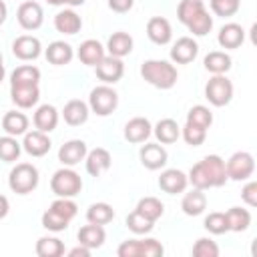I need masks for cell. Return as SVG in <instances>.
<instances>
[{
	"mask_svg": "<svg viewBox=\"0 0 257 257\" xmlns=\"http://www.w3.org/2000/svg\"><path fill=\"white\" fill-rule=\"evenodd\" d=\"M187 122H191L195 126H201V128H209L213 124V112L205 104H195L187 112Z\"/></svg>",
	"mask_w": 257,
	"mask_h": 257,
	"instance_id": "40",
	"label": "cell"
},
{
	"mask_svg": "<svg viewBox=\"0 0 257 257\" xmlns=\"http://www.w3.org/2000/svg\"><path fill=\"white\" fill-rule=\"evenodd\" d=\"M40 82V68L32 64H22L12 70L10 84H38Z\"/></svg>",
	"mask_w": 257,
	"mask_h": 257,
	"instance_id": "34",
	"label": "cell"
},
{
	"mask_svg": "<svg viewBox=\"0 0 257 257\" xmlns=\"http://www.w3.org/2000/svg\"><path fill=\"white\" fill-rule=\"evenodd\" d=\"M193 255L195 257H217L219 255V245L209 237H201L193 245Z\"/></svg>",
	"mask_w": 257,
	"mask_h": 257,
	"instance_id": "46",
	"label": "cell"
},
{
	"mask_svg": "<svg viewBox=\"0 0 257 257\" xmlns=\"http://www.w3.org/2000/svg\"><path fill=\"white\" fill-rule=\"evenodd\" d=\"M44 56H46V60H48L50 64H54V66H64V64H68V62L74 58V50H72V46H70L68 42H64V40H54V42H50L48 48L44 50Z\"/></svg>",
	"mask_w": 257,
	"mask_h": 257,
	"instance_id": "24",
	"label": "cell"
},
{
	"mask_svg": "<svg viewBox=\"0 0 257 257\" xmlns=\"http://www.w3.org/2000/svg\"><path fill=\"white\" fill-rule=\"evenodd\" d=\"M217 42H219L221 48L235 50V48H239L245 42V30L241 28V24L229 22V24L221 26V30L217 34Z\"/></svg>",
	"mask_w": 257,
	"mask_h": 257,
	"instance_id": "22",
	"label": "cell"
},
{
	"mask_svg": "<svg viewBox=\"0 0 257 257\" xmlns=\"http://www.w3.org/2000/svg\"><path fill=\"white\" fill-rule=\"evenodd\" d=\"M203 64H205V70H209L211 74H225L231 70V56L223 50H213L205 56Z\"/></svg>",
	"mask_w": 257,
	"mask_h": 257,
	"instance_id": "32",
	"label": "cell"
},
{
	"mask_svg": "<svg viewBox=\"0 0 257 257\" xmlns=\"http://www.w3.org/2000/svg\"><path fill=\"white\" fill-rule=\"evenodd\" d=\"M2 128L6 131V135L20 137L28 131V116L24 112H18V110H8L2 116Z\"/></svg>",
	"mask_w": 257,
	"mask_h": 257,
	"instance_id": "31",
	"label": "cell"
},
{
	"mask_svg": "<svg viewBox=\"0 0 257 257\" xmlns=\"http://www.w3.org/2000/svg\"><path fill=\"white\" fill-rule=\"evenodd\" d=\"M118 106V94L110 84L94 86L88 94V108L98 116H108Z\"/></svg>",
	"mask_w": 257,
	"mask_h": 257,
	"instance_id": "5",
	"label": "cell"
},
{
	"mask_svg": "<svg viewBox=\"0 0 257 257\" xmlns=\"http://www.w3.org/2000/svg\"><path fill=\"white\" fill-rule=\"evenodd\" d=\"M110 163H112V157L102 147H96V149L88 151L86 157H84V167H86V173L90 177H100L104 171L110 169Z\"/></svg>",
	"mask_w": 257,
	"mask_h": 257,
	"instance_id": "16",
	"label": "cell"
},
{
	"mask_svg": "<svg viewBox=\"0 0 257 257\" xmlns=\"http://www.w3.org/2000/svg\"><path fill=\"white\" fill-rule=\"evenodd\" d=\"M147 36H149L151 42H155V44H159V46L169 44L171 38H173V26H171V22H169L167 18H163V16H153V18H149V22H147Z\"/></svg>",
	"mask_w": 257,
	"mask_h": 257,
	"instance_id": "17",
	"label": "cell"
},
{
	"mask_svg": "<svg viewBox=\"0 0 257 257\" xmlns=\"http://www.w3.org/2000/svg\"><path fill=\"white\" fill-rule=\"evenodd\" d=\"M114 219V209L108 203H92L86 209V221L94 225H106Z\"/></svg>",
	"mask_w": 257,
	"mask_h": 257,
	"instance_id": "35",
	"label": "cell"
},
{
	"mask_svg": "<svg viewBox=\"0 0 257 257\" xmlns=\"http://www.w3.org/2000/svg\"><path fill=\"white\" fill-rule=\"evenodd\" d=\"M76 239H78V243H80V245H84V247H88V249L92 251V249L102 247V243L106 241V231H104V227H102V225L88 223V225H84V227H80V229H78Z\"/></svg>",
	"mask_w": 257,
	"mask_h": 257,
	"instance_id": "23",
	"label": "cell"
},
{
	"mask_svg": "<svg viewBox=\"0 0 257 257\" xmlns=\"http://www.w3.org/2000/svg\"><path fill=\"white\" fill-rule=\"evenodd\" d=\"M88 149H86V143L82 139H72V141H66L60 149H58V161L64 165V167H74L78 165L80 161H84Z\"/></svg>",
	"mask_w": 257,
	"mask_h": 257,
	"instance_id": "14",
	"label": "cell"
},
{
	"mask_svg": "<svg viewBox=\"0 0 257 257\" xmlns=\"http://www.w3.org/2000/svg\"><path fill=\"white\" fill-rule=\"evenodd\" d=\"M80 189H82V179L70 167H62L50 177V191L56 197L72 199V197H76L80 193Z\"/></svg>",
	"mask_w": 257,
	"mask_h": 257,
	"instance_id": "4",
	"label": "cell"
},
{
	"mask_svg": "<svg viewBox=\"0 0 257 257\" xmlns=\"http://www.w3.org/2000/svg\"><path fill=\"white\" fill-rule=\"evenodd\" d=\"M6 16H8V8H6V2L0 0V26L6 22Z\"/></svg>",
	"mask_w": 257,
	"mask_h": 257,
	"instance_id": "51",
	"label": "cell"
},
{
	"mask_svg": "<svg viewBox=\"0 0 257 257\" xmlns=\"http://www.w3.org/2000/svg\"><path fill=\"white\" fill-rule=\"evenodd\" d=\"M189 183L195 189L207 191V189H217L227 183V171H225V161L219 155H207L199 163H195L187 175Z\"/></svg>",
	"mask_w": 257,
	"mask_h": 257,
	"instance_id": "1",
	"label": "cell"
},
{
	"mask_svg": "<svg viewBox=\"0 0 257 257\" xmlns=\"http://www.w3.org/2000/svg\"><path fill=\"white\" fill-rule=\"evenodd\" d=\"M34 251L38 257H60L64 255V243L58 237H40Z\"/></svg>",
	"mask_w": 257,
	"mask_h": 257,
	"instance_id": "37",
	"label": "cell"
},
{
	"mask_svg": "<svg viewBox=\"0 0 257 257\" xmlns=\"http://www.w3.org/2000/svg\"><path fill=\"white\" fill-rule=\"evenodd\" d=\"M205 98L213 106H227L233 98V82L225 74H213L205 84Z\"/></svg>",
	"mask_w": 257,
	"mask_h": 257,
	"instance_id": "7",
	"label": "cell"
},
{
	"mask_svg": "<svg viewBox=\"0 0 257 257\" xmlns=\"http://www.w3.org/2000/svg\"><path fill=\"white\" fill-rule=\"evenodd\" d=\"M68 255H70V257H88V255H90V249L78 243L76 247H72V249L68 251Z\"/></svg>",
	"mask_w": 257,
	"mask_h": 257,
	"instance_id": "49",
	"label": "cell"
},
{
	"mask_svg": "<svg viewBox=\"0 0 257 257\" xmlns=\"http://www.w3.org/2000/svg\"><path fill=\"white\" fill-rule=\"evenodd\" d=\"M48 4H52V6H60V4H64V0H46Z\"/></svg>",
	"mask_w": 257,
	"mask_h": 257,
	"instance_id": "54",
	"label": "cell"
},
{
	"mask_svg": "<svg viewBox=\"0 0 257 257\" xmlns=\"http://www.w3.org/2000/svg\"><path fill=\"white\" fill-rule=\"evenodd\" d=\"M225 217L229 223V231H235V233L247 231L251 225V213L247 209H241V207H231L225 213Z\"/></svg>",
	"mask_w": 257,
	"mask_h": 257,
	"instance_id": "36",
	"label": "cell"
},
{
	"mask_svg": "<svg viewBox=\"0 0 257 257\" xmlns=\"http://www.w3.org/2000/svg\"><path fill=\"white\" fill-rule=\"evenodd\" d=\"M8 211H10V201H8V197L0 195V219H4L8 215Z\"/></svg>",
	"mask_w": 257,
	"mask_h": 257,
	"instance_id": "50",
	"label": "cell"
},
{
	"mask_svg": "<svg viewBox=\"0 0 257 257\" xmlns=\"http://www.w3.org/2000/svg\"><path fill=\"white\" fill-rule=\"evenodd\" d=\"M153 133H155V137H157V141H159L161 145H173V143H177L179 137H181V126H179L177 120H173V118H161V120L155 124Z\"/></svg>",
	"mask_w": 257,
	"mask_h": 257,
	"instance_id": "30",
	"label": "cell"
},
{
	"mask_svg": "<svg viewBox=\"0 0 257 257\" xmlns=\"http://www.w3.org/2000/svg\"><path fill=\"white\" fill-rule=\"evenodd\" d=\"M141 76L155 88H161V90H169L177 84V78H179V72L175 68V64L167 62V60H157V58H151V60H145L141 64Z\"/></svg>",
	"mask_w": 257,
	"mask_h": 257,
	"instance_id": "2",
	"label": "cell"
},
{
	"mask_svg": "<svg viewBox=\"0 0 257 257\" xmlns=\"http://www.w3.org/2000/svg\"><path fill=\"white\" fill-rule=\"evenodd\" d=\"M181 137L185 139L187 145L199 147V145H203L205 139H207V128H201V126H195V124H191V122H185V126L181 128Z\"/></svg>",
	"mask_w": 257,
	"mask_h": 257,
	"instance_id": "43",
	"label": "cell"
},
{
	"mask_svg": "<svg viewBox=\"0 0 257 257\" xmlns=\"http://www.w3.org/2000/svg\"><path fill=\"white\" fill-rule=\"evenodd\" d=\"M163 253H165L163 243L153 239V237H149V239H126L116 249L118 257H159Z\"/></svg>",
	"mask_w": 257,
	"mask_h": 257,
	"instance_id": "6",
	"label": "cell"
},
{
	"mask_svg": "<svg viewBox=\"0 0 257 257\" xmlns=\"http://www.w3.org/2000/svg\"><path fill=\"white\" fill-rule=\"evenodd\" d=\"M88 114H90V108H88V104H86L84 100H80V98L68 100V102L64 104V108H62V118H64V122L70 124V126H80V124H84V122L88 120Z\"/></svg>",
	"mask_w": 257,
	"mask_h": 257,
	"instance_id": "21",
	"label": "cell"
},
{
	"mask_svg": "<svg viewBox=\"0 0 257 257\" xmlns=\"http://www.w3.org/2000/svg\"><path fill=\"white\" fill-rule=\"evenodd\" d=\"M4 74H6V68H4V58H2V54H0V82L4 80Z\"/></svg>",
	"mask_w": 257,
	"mask_h": 257,
	"instance_id": "53",
	"label": "cell"
},
{
	"mask_svg": "<svg viewBox=\"0 0 257 257\" xmlns=\"http://www.w3.org/2000/svg\"><path fill=\"white\" fill-rule=\"evenodd\" d=\"M151 135H153V126H151V120L145 116H135L124 124V139L128 143H135V145L147 143Z\"/></svg>",
	"mask_w": 257,
	"mask_h": 257,
	"instance_id": "19",
	"label": "cell"
},
{
	"mask_svg": "<svg viewBox=\"0 0 257 257\" xmlns=\"http://www.w3.org/2000/svg\"><path fill=\"white\" fill-rule=\"evenodd\" d=\"M54 28H56V32H60V34H76V32H80V28H82V18H80L72 8L60 10V12L54 16Z\"/></svg>",
	"mask_w": 257,
	"mask_h": 257,
	"instance_id": "28",
	"label": "cell"
},
{
	"mask_svg": "<svg viewBox=\"0 0 257 257\" xmlns=\"http://www.w3.org/2000/svg\"><path fill=\"white\" fill-rule=\"evenodd\" d=\"M68 219H64L62 215H58V213H54L52 209H46L44 213H42V227L44 229H48V231H52V233H58V231H64L66 227H68Z\"/></svg>",
	"mask_w": 257,
	"mask_h": 257,
	"instance_id": "44",
	"label": "cell"
},
{
	"mask_svg": "<svg viewBox=\"0 0 257 257\" xmlns=\"http://www.w3.org/2000/svg\"><path fill=\"white\" fill-rule=\"evenodd\" d=\"M181 209L189 217H197V215L205 213V209H207V195L201 189H195L193 187V191H189V193L183 195Z\"/></svg>",
	"mask_w": 257,
	"mask_h": 257,
	"instance_id": "29",
	"label": "cell"
},
{
	"mask_svg": "<svg viewBox=\"0 0 257 257\" xmlns=\"http://www.w3.org/2000/svg\"><path fill=\"white\" fill-rule=\"evenodd\" d=\"M135 211H139L141 215H145V217L151 219V221H157V219L163 217V213H165V205H163L157 197H143V199H139Z\"/></svg>",
	"mask_w": 257,
	"mask_h": 257,
	"instance_id": "38",
	"label": "cell"
},
{
	"mask_svg": "<svg viewBox=\"0 0 257 257\" xmlns=\"http://www.w3.org/2000/svg\"><path fill=\"white\" fill-rule=\"evenodd\" d=\"M139 157H141V163L145 169L149 171H159L167 165L169 161V155H167V149L159 143H145L139 151Z\"/></svg>",
	"mask_w": 257,
	"mask_h": 257,
	"instance_id": "11",
	"label": "cell"
},
{
	"mask_svg": "<svg viewBox=\"0 0 257 257\" xmlns=\"http://www.w3.org/2000/svg\"><path fill=\"white\" fill-rule=\"evenodd\" d=\"M32 122L36 126V131H42V133H52L58 124V110L52 106V104H40L32 116Z\"/></svg>",
	"mask_w": 257,
	"mask_h": 257,
	"instance_id": "27",
	"label": "cell"
},
{
	"mask_svg": "<svg viewBox=\"0 0 257 257\" xmlns=\"http://www.w3.org/2000/svg\"><path fill=\"white\" fill-rule=\"evenodd\" d=\"M16 20L24 30H38L44 22V10L38 2L34 0H26L18 6L16 12Z\"/></svg>",
	"mask_w": 257,
	"mask_h": 257,
	"instance_id": "9",
	"label": "cell"
},
{
	"mask_svg": "<svg viewBox=\"0 0 257 257\" xmlns=\"http://www.w3.org/2000/svg\"><path fill=\"white\" fill-rule=\"evenodd\" d=\"M10 98L18 108H32L40 100L38 84H10Z\"/></svg>",
	"mask_w": 257,
	"mask_h": 257,
	"instance_id": "13",
	"label": "cell"
},
{
	"mask_svg": "<svg viewBox=\"0 0 257 257\" xmlns=\"http://www.w3.org/2000/svg\"><path fill=\"white\" fill-rule=\"evenodd\" d=\"M171 60L175 62V64H189V62H193L195 58H197V54H199V44L191 38V36H183V38H179L173 46H171Z\"/></svg>",
	"mask_w": 257,
	"mask_h": 257,
	"instance_id": "15",
	"label": "cell"
},
{
	"mask_svg": "<svg viewBox=\"0 0 257 257\" xmlns=\"http://www.w3.org/2000/svg\"><path fill=\"white\" fill-rule=\"evenodd\" d=\"M38 169L32 163H18L8 175V187L16 195H28L38 187Z\"/></svg>",
	"mask_w": 257,
	"mask_h": 257,
	"instance_id": "3",
	"label": "cell"
},
{
	"mask_svg": "<svg viewBox=\"0 0 257 257\" xmlns=\"http://www.w3.org/2000/svg\"><path fill=\"white\" fill-rule=\"evenodd\" d=\"M187 185H189V179H187V175H185L183 171H179V169H167V171H163L161 177H159V187H161V191H165V193H169V195L185 193Z\"/></svg>",
	"mask_w": 257,
	"mask_h": 257,
	"instance_id": "20",
	"label": "cell"
},
{
	"mask_svg": "<svg viewBox=\"0 0 257 257\" xmlns=\"http://www.w3.org/2000/svg\"><path fill=\"white\" fill-rule=\"evenodd\" d=\"M209 4H211V12L223 18L237 14V10L241 8V0H211Z\"/></svg>",
	"mask_w": 257,
	"mask_h": 257,
	"instance_id": "45",
	"label": "cell"
},
{
	"mask_svg": "<svg viewBox=\"0 0 257 257\" xmlns=\"http://www.w3.org/2000/svg\"><path fill=\"white\" fill-rule=\"evenodd\" d=\"M203 10H207L205 4H203V0H181L179 6H177V16H179L181 24L189 26Z\"/></svg>",
	"mask_w": 257,
	"mask_h": 257,
	"instance_id": "33",
	"label": "cell"
},
{
	"mask_svg": "<svg viewBox=\"0 0 257 257\" xmlns=\"http://www.w3.org/2000/svg\"><path fill=\"white\" fill-rule=\"evenodd\" d=\"M52 147V141L46 133L42 131H26L24 133V141H22V149L30 155V157H44Z\"/></svg>",
	"mask_w": 257,
	"mask_h": 257,
	"instance_id": "18",
	"label": "cell"
},
{
	"mask_svg": "<svg viewBox=\"0 0 257 257\" xmlns=\"http://www.w3.org/2000/svg\"><path fill=\"white\" fill-rule=\"evenodd\" d=\"M12 54L18 60H36L42 54V44L32 34H22L12 42Z\"/></svg>",
	"mask_w": 257,
	"mask_h": 257,
	"instance_id": "12",
	"label": "cell"
},
{
	"mask_svg": "<svg viewBox=\"0 0 257 257\" xmlns=\"http://www.w3.org/2000/svg\"><path fill=\"white\" fill-rule=\"evenodd\" d=\"M96 78L102 80V84H114L122 78L124 74V64H122V58H116V56H110L106 54L96 66Z\"/></svg>",
	"mask_w": 257,
	"mask_h": 257,
	"instance_id": "10",
	"label": "cell"
},
{
	"mask_svg": "<svg viewBox=\"0 0 257 257\" xmlns=\"http://www.w3.org/2000/svg\"><path fill=\"white\" fill-rule=\"evenodd\" d=\"M133 4H135V0H108V8L112 12H116V14L128 12L133 8Z\"/></svg>",
	"mask_w": 257,
	"mask_h": 257,
	"instance_id": "48",
	"label": "cell"
},
{
	"mask_svg": "<svg viewBox=\"0 0 257 257\" xmlns=\"http://www.w3.org/2000/svg\"><path fill=\"white\" fill-rule=\"evenodd\" d=\"M124 223H126V229H128V231H133L135 235H147V233H151V231H153V227H155V221L147 219V217H145V215H141L139 211L128 213Z\"/></svg>",
	"mask_w": 257,
	"mask_h": 257,
	"instance_id": "41",
	"label": "cell"
},
{
	"mask_svg": "<svg viewBox=\"0 0 257 257\" xmlns=\"http://www.w3.org/2000/svg\"><path fill=\"white\" fill-rule=\"evenodd\" d=\"M225 171H227V177L233 181H247L255 171V159L247 151H237L225 163Z\"/></svg>",
	"mask_w": 257,
	"mask_h": 257,
	"instance_id": "8",
	"label": "cell"
},
{
	"mask_svg": "<svg viewBox=\"0 0 257 257\" xmlns=\"http://www.w3.org/2000/svg\"><path fill=\"white\" fill-rule=\"evenodd\" d=\"M241 199H243L245 205L257 207V183H255V181H249V183L241 189Z\"/></svg>",
	"mask_w": 257,
	"mask_h": 257,
	"instance_id": "47",
	"label": "cell"
},
{
	"mask_svg": "<svg viewBox=\"0 0 257 257\" xmlns=\"http://www.w3.org/2000/svg\"><path fill=\"white\" fill-rule=\"evenodd\" d=\"M76 56H78V60H80L82 64H86V66H96V64L106 56V52H104V46H102L98 40L88 38V40H84V42L78 46Z\"/></svg>",
	"mask_w": 257,
	"mask_h": 257,
	"instance_id": "25",
	"label": "cell"
},
{
	"mask_svg": "<svg viewBox=\"0 0 257 257\" xmlns=\"http://www.w3.org/2000/svg\"><path fill=\"white\" fill-rule=\"evenodd\" d=\"M20 153H22V145L16 141V137L12 135L0 137V161L16 163L20 159Z\"/></svg>",
	"mask_w": 257,
	"mask_h": 257,
	"instance_id": "39",
	"label": "cell"
},
{
	"mask_svg": "<svg viewBox=\"0 0 257 257\" xmlns=\"http://www.w3.org/2000/svg\"><path fill=\"white\" fill-rule=\"evenodd\" d=\"M84 2H86V0H64V4H68V6H72V8H74V6H82Z\"/></svg>",
	"mask_w": 257,
	"mask_h": 257,
	"instance_id": "52",
	"label": "cell"
},
{
	"mask_svg": "<svg viewBox=\"0 0 257 257\" xmlns=\"http://www.w3.org/2000/svg\"><path fill=\"white\" fill-rule=\"evenodd\" d=\"M133 44H135V42H133V36H131L128 32L118 30V32H112V34L108 36V40H106V48H104V50H108L110 56L124 58L126 54L133 52Z\"/></svg>",
	"mask_w": 257,
	"mask_h": 257,
	"instance_id": "26",
	"label": "cell"
},
{
	"mask_svg": "<svg viewBox=\"0 0 257 257\" xmlns=\"http://www.w3.org/2000/svg\"><path fill=\"white\" fill-rule=\"evenodd\" d=\"M203 227H205L209 233H213V235H223V233L229 231L227 217H225V213H221V211L209 213V215L205 217V221H203Z\"/></svg>",
	"mask_w": 257,
	"mask_h": 257,
	"instance_id": "42",
	"label": "cell"
}]
</instances>
